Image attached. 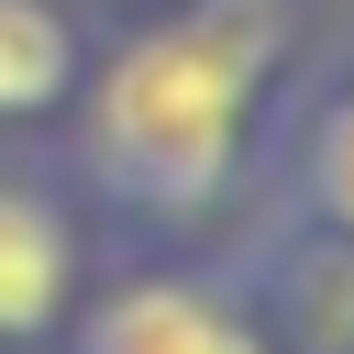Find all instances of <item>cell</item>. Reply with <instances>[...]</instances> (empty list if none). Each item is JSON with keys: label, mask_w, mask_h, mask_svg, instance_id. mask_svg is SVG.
Wrapping results in <instances>:
<instances>
[{"label": "cell", "mask_w": 354, "mask_h": 354, "mask_svg": "<svg viewBox=\"0 0 354 354\" xmlns=\"http://www.w3.org/2000/svg\"><path fill=\"white\" fill-rule=\"evenodd\" d=\"M66 277H77L66 221H55L33 188L0 177V332H44V321L66 310Z\"/></svg>", "instance_id": "cell-3"}, {"label": "cell", "mask_w": 354, "mask_h": 354, "mask_svg": "<svg viewBox=\"0 0 354 354\" xmlns=\"http://www.w3.org/2000/svg\"><path fill=\"white\" fill-rule=\"evenodd\" d=\"M66 66H77L66 22L44 0H0V111H44L66 88Z\"/></svg>", "instance_id": "cell-4"}, {"label": "cell", "mask_w": 354, "mask_h": 354, "mask_svg": "<svg viewBox=\"0 0 354 354\" xmlns=\"http://www.w3.org/2000/svg\"><path fill=\"white\" fill-rule=\"evenodd\" d=\"M321 199H332V221L354 232V100H343L332 133H321Z\"/></svg>", "instance_id": "cell-5"}, {"label": "cell", "mask_w": 354, "mask_h": 354, "mask_svg": "<svg viewBox=\"0 0 354 354\" xmlns=\"http://www.w3.org/2000/svg\"><path fill=\"white\" fill-rule=\"evenodd\" d=\"M277 0H188L177 22H155L144 44H122L111 66V100H100V133H111V166L144 177L155 199H199L221 188L232 166V133H243V100L277 55Z\"/></svg>", "instance_id": "cell-1"}, {"label": "cell", "mask_w": 354, "mask_h": 354, "mask_svg": "<svg viewBox=\"0 0 354 354\" xmlns=\"http://www.w3.org/2000/svg\"><path fill=\"white\" fill-rule=\"evenodd\" d=\"M88 354H266V343H254V321H243L232 299L155 277V288H122V299L88 321Z\"/></svg>", "instance_id": "cell-2"}]
</instances>
